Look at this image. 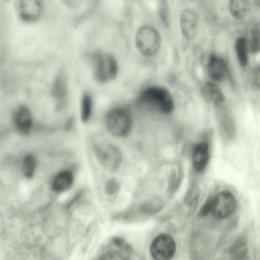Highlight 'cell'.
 Returning a JSON list of instances; mask_svg holds the SVG:
<instances>
[{"label": "cell", "instance_id": "obj_2", "mask_svg": "<svg viewBox=\"0 0 260 260\" xmlns=\"http://www.w3.org/2000/svg\"><path fill=\"white\" fill-rule=\"evenodd\" d=\"M91 62L93 78L97 82L107 83L116 77L118 64L112 54L102 52L94 53L91 57Z\"/></svg>", "mask_w": 260, "mask_h": 260}, {"label": "cell", "instance_id": "obj_10", "mask_svg": "<svg viewBox=\"0 0 260 260\" xmlns=\"http://www.w3.org/2000/svg\"><path fill=\"white\" fill-rule=\"evenodd\" d=\"M13 122L16 131L21 135H27L30 131L33 119L29 109L24 105L19 106L15 111Z\"/></svg>", "mask_w": 260, "mask_h": 260}, {"label": "cell", "instance_id": "obj_18", "mask_svg": "<svg viewBox=\"0 0 260 260\" xmlns=\"http://www.w3.org/2000/svg\"><path fill=\"white\" fill-rule=\"evenodd\" d=\"M93 109V101L91 96L85 92L80 102V118L82 122L87 123L90 119Z\"/></svg>", "mask_w": 260, "mask_h": 260}, {"label": "cell", "instance_id": "obj_19", "mask_svg": "<svg viewBox=\"0 0 260 260\" xmlns=\"http://www.w3.org/2000/svg\"><path fill=\"white\" fill-rule=\"evenodd\" d=\"M247 245L243 238H239L233 244L230 249L231 256L234 259H243L247 256Z\"/></svg>", "mask_w": 260, "mask_h": 260}, {"label": "cell", "instance_id": "obj_3", "mask_svg": "<svg viewBox=\"0 0 260 260\" xmlns=\"http://www.w3.org/2000/svg\"><path fill=\"white\" fill-rule=\"evenodd\" d=\"M105 123L108 131L112 135L119 137L126 136L132 127L131 114L125 107H113L107 113Z\"/></svg>", "mask_w": 260, "mask_h": 260}, {"label": "cell", "instance_id": "obj_20", "mask_svg": "<svg viewBox=\"0 0 260 260\" xmlns=\"http://www.w3.org/2000/svg\"><path fill=\"white\" fill-rule=\"evenodd\" d=\"M235 50L240 64L245 67L248 62L247 43L245 38L241 37L237 39Z\"/></svg>", "mask_w": 260, "mask_h": 260}, {"label": "cell", "instance_id": "obj_6", "mask_svg": "<svg viewBox=\"0 0 260 260\" xmlns=\"http://www.w3.org/2000/svg\"><path fill=\"white\" fill-rule=\"evenodd\" d=\"M236 206V200L234 195L230 191H222L212 198L211 213L216 219H224L233 214Z\"/></svg>", "mask_w": 260, "mask_h": 260}, {"label": "cell", "instance_id": "obj_16", "mask_svg": "<svg viewBox=\"0 0 260 260\" xmlns=\"http://www.w3.org/2000/svg\"><path fill=\"white\" fill-rule=\"evenodd\" d=\"M74 182L73 173L69 170H64L56 175L51 183V188L56 193H61L69 190Z\"/></svg>", "mask_w": 260, "mask_h": 260}, {"label": "cell", "instance_id": "obj_7", "mask_svg": "<svg viewBox=\"0 0 260 260\" xmlns=\"http://www.w3.org/2000/svg\"><path fill=\"white\" fill-rule=\"evenodd\" d=\"M176 250V243L169 235L163 234L155 237L150 247L152 257L158 260L172 258Z\"/></svg>", "mask_w": 260, "mask_h": 260}, {"label": "cell", "instance_id": "obj_11", "mask_svg": "<svg viewBox=\"0 0 260 260\" xmlns=\"http://www.w3.org/2000/svg\"><path fill=\"white\" fill-rule=\"evenodd\" d=\"M68 91L67 76L63 71H60L54 78L51 90L52 95L56 101L57 108H61L66 103Z\"/></svg>", "mask_w": 260, "mask_h": 260}, {"label": "cell", "instance_id": "obj_26", "mask_svg": "<svg viewBox=\"0 0 260 260\" xmlns=\"http://www.w3.org/2000/svg\"><path fill=\"white\" fill-rule=\"evenodd\" d=\"M254 3L256 6L260 7V0H254Z\"/></svg>", "mask_w": 260, "mask_h": 260}, {"label": "cell", "instance_id": "obj_5", "mask_svg": "<svg viewBox=\"0 0 260 260\" xmlns=\"http://www.w3.org/2000/svg\"><path fill=\"white\" fill-rule=\"evenodd\" d=\"M92 148L99 163L108 170H113L119 165L121 159L119 150L115 145L108 143H93Z\"/></svg>", "mask_w": 260, "mask_h": 260}, {"label": "cell", "instance_id": "obj_15", "mask_svg": "<svg viewBox=\"0 0 260 260\" xmlns=\"http://www.w3.org/2000/svg\"><path fill=\"white\" fill-rule=\"evenodd\" d=\"M202 93L204 99L214 106H219L224 101L222 91L214 83L208 82L205 83L202 88Z\"/></svg>", "mask_w": 260, "mask_h": 260}, {"label": "cell", "instance_id": "obj_4", "mask_svg": "<svg viewBox=\"0 0 260 260\" xmlns=\"http://www.w3.org/2000/svg\"><path fill=\"white\" fill-rule=\"evenodd\" d=\"M161 42L158 30L150 25H144L136 33L135 45L139 51L147 57L154 55L159 49Z\"/></svg>", "mask_w": 260, "mask_h": 260}, {"label": "cell", "instance_id": "obj_25", "mask_svg": "<svg viewBox=\"0 0 260 260\" xmlns=\"http://www.w3.org/2000/svg\"><path fill=\"white\" fill-rule=\"evenodd\" d=\"M254 84L257 87L260 88V66L255 69L254 71Z\"/></svg>", "mask_w": 260, "mask_h": 260}, {"label": "cell", "instance_id": "obj_14", "mask_svg": "<svg viewBox=\"0 0 260 260\" xmlns=\"http://www.w3.org/2000/svg\"><path fill=\"white\" fill-rule=\"evenodd\" d=\"M226 69V63L222 58L215 54L210 56L208 62V71L213 80L222 81L225 75Z\"/></svg>", "mask_w": 260, "mask_h": 260}, {"label": "cell", "instance_id": "obj_13", "mask_svg": "<svg viewBox=\"0 0 260 260\" xmlns=\"http://www.w3.org/2000/svg\"><path fill=\"white\" fill-rule=\"evenodd\" d=\"M18 6L22 18L28 21L36 20L42 11L39 0H19Z\"/></svg>", "mask_w": 260, "mask_h": 260}, {"label": "cell", "instance_id": "obj_12", "mask_svg": "<svg viewBox=\"0 0 260 260\" xmlns=\"http://www.w3.org/2000/svg\"><path fill=\"white\" fill-rule=\"evenodd\" d=\"M209 156V147L207 143L202 142L195 145L192 153V161L196 171L201 172L206 168Z\"/></svg>", "mask_w": 260, "mask_h": 260}, {"label": "cell", "instance_id": "obj_24", "mask_svg": "<svg viewBox=\"0 0 260 260\" xmlns=\"http://www.w3.org/2000/svg\"><path fill=\"white\" fill-rule=\"evenodd\" d=\"M212 205V198H209L205 203L202 207L199 214L201 216H205L211 212Z\"/></svg>", "mask_w": 260, "mask_h": 260}, {"label": "cell", "instance_id": "obj_22", "mask_svg": "<svg viewBox=\"0 0 260 260\" xmlns=\"http://www.w3.org/2000/svg\"><path fill=\"white\" fill-rule=\"evenodd\" d=\"M251 50L253 53L260 51V31L257 29H254L251 32Z\"/></svg>", "mask_w": 260, "mask_h": 260}, {"label": "cell", "instance_id": "obj_17", "mask_svg": "<svg viewBox=\"0 0 260 260\" xmlns=\"http://www.w3.org/2000/svg\"><path fill=\"white\" fill-rule=\"evenodd\" d=\"M249 8V0H230L229 10L237 19H241L247 14Z\"/></svg>", "mask_w": 260, "mask_h": 260}, {"label": "cell", "instance_id": "obj_23", "mask_svg": "<svg viewBox=\"0 0 260 260\" xmlns=\"http://www.w3.org/2000/svg\"><path fill=\"white\" fill-rule=\"evenodd\" d=\"M117 184L114 180H108L105 184V191L107 194L112 195L117 190Z\"/></svg>", "mask_w": 260, "mask_h": 260}, {"label": "cell", "instance_id": "obj_21", "mask_svg": "<svg viewBox=\"0 0 260 260\" xmlns=\"http://www.w3.org/2000/svg\"><path fill=\"white\" fill-rule=\"evenodd\" d=\"M36 159L31 154H26L23 158L22 162L23 172L24 176L27 179L33 177L36 168Z\"/></svg>", "mask_w": 260, "mask_h": 260}, {"label": "cell", "instance_id": "obj_1", "mask_svg": "<svg viewBox=\"0 0 260 260\" xmlns=\"http://www.w3.org/2000/svg\"><path fill=\"white\" fill-rule=\"evenodd\" d=\"M139 101L141 104L160 113L167 114L174 108L173 98L166 88L159 86H151L140 93Z\"/></svg>", "mask_w": 260, "mask_h": 260}, {"label": "cell", "instance_id": "obj_8", "mask_svg": "<svg viewBox=\"0 0 260 260\" xmlns=\"http://www.w3.org/2000/svg\"><path fill=\"white\" fill-rule=\"evenodd\" d=\"M179 25L181 34L187 40H191L197 35L199 26V16L191 8H186L180 14Z\"/></svg>", "mask_w": 260, "mask_h": 260}, {"label": "cell", "instance_id": "obj_9", "mask_svg": "<svg viewBox=\"0 0 260 260\" xmlns=\"http://www.w3.org/2000/svg\"><path fill=\"white\" fill-rule=\"evenodd\" d=\"M132 253L129 245L123 239L115 237L108 243L100 255L101 259H128Z\"/></svg>", "mask_w": 260, "mask_h": 260}]
</instances>
